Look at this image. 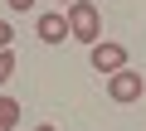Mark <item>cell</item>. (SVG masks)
Here are the masks:
<instances>
[{
    "mask_svg": "<svg viewBox=\"0 0 146 131\" xmlns=\"http://www.w3.org/2000/svg\"><path fill=\"white\" fill-rule=\"evenodd\" d=\"M34 29H39L44 44H63V39H68V15H63V10H49V15H39Z\"/></svg>",
    "mask_w": 146,
    "mask_h": 131,
    "instance_id": "obj_4",
    "label": "cell"
},
{
    "mask_svg": "<svg viewBox=\"0 0 146 131\" xmlns=\"http://www.w3.org/2000/svg\"><path fill=\"white\" fill-rule=\"evenodd\" d=\"M15 121H20V102L0 92V131H15Z\"/></svg>",
    "mask_w": 146,
    "mask_h": 131,
    "instance_id": "obj_5",
    "label": "cell"
},
{
    "mask_svg": "<svg viewBox=\"0 0 146 131\" xmlns=\"http://www.w3.org/2000/svg\"><path fill=\"white\" fill-rule=\"evenodd\" d=\"M68 34L78 44H98L102 39V15L93 0H78V5H68Z\"/></svg>",
    "mask_w": 146,
    "mask_h": 131,
    "instance_id": "obj_1",
    "label": "cell"
},
{
    "mask_svg": "<svg viewBox=\"0 0 146 131\" xmlns=\"http://www.w3.org/2000/svg\"><path fill=\"white\" fill-rule=\"evenodd\" d=\"M15 78V49H0V88Z\"/></svg>",
    "mask_w": 146,
    "mask_h": 131,
    "instance_id": "obj_6",
    "label": "cell"
},
{
    "mask_svg": "<svg viewBox=\"0 0 146 131\" xmlns=\"http://www.w3.org/2000/svg\"><path fill=\"white\" fill-rule=\"evenodd\" d=\"M141 92H146V83H141V73H131V68H122V73H112V78H107V97H112L117 107L141 102Z\"/></svg>",
    "mask_w": 146,
    "mask_h": 131,
    "instance_id": "obj_2",
    "label": "cell"
},
{
    "mask_svg": "<svg viewBox=\"0 0 146 131\" xmlns=\"http://www.w3.org/2000/svg\"><path fill=\"white\" fill-rule=\"evenodd\" d=\"M5 5H10V10H29L34 0H5Z\"/></svg>",
    "mask_w": 146,
    "mask_h": 131,
    "instance_id": "obj_8",
    "label": "cell"
},
{
    "mask_svg": "<svg viewBox=\"0 0 146 131\" xmlns=\"http://www.w3.org/2000/svg\"><path fill=\"white\" fill-rule=\"evenodd\" d=\"M15 44V29H10V20H0V49H10Z\"/></svg>",
    "mask_w": 146,
    "mask_h": 131,
    "instance_id": "obj_7",
    "label": "cell"
},
{
    "mask_svg": "<svg viewBox=\"0 0 146 131\" xmlns=\"http://www.w3.org/2000/svg\"><path fill=\"white\" fill-rule=\"evenodd\" d=\"M34 131H58V126H49V121H39V126H34Z\"/></svg>",
    "mask_w": 146,
    "mask_h": 131,
    "instance_id": "obj_9",
    "label": "cell"
},
{
    "mask_svg": "<svg viewBox=\"0 0 146 131\" xmlns=\"http://www.w3.org/2000/svg\"><path fill=\"white\" fill-rule=\"evenodd\" d=\"M88 58H93V68H98V73L112 78V73L127 68V44H107V39H98V44L88 49Z\"/></svg>",
    "mask_w": 146,
    "mask_h": 131,
    "instance_id": "obj_3",
    "label": "cell"
},
{
    "mask_svg": "<svg viewBox=\"0 0 146 131\" xmlns=\"http://www.w3.org/2000/svg\"><path fill=\"white\" fill-rule=\"evenodd\" d=\"M58 5H78V0H58Z\"/></svg>",
    "mask_w": 146,
    "mask_h": 131,
    "instance_id": "obj_10",
    "label": "cell"
}]
</instances>
